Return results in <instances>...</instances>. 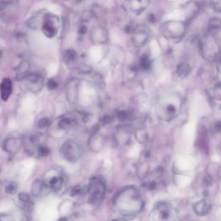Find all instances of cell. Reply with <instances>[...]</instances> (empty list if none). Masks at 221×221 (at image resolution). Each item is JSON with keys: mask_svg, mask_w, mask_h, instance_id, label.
<instances>
[{"mask_svg": "<svg viewBox=\"0 0 221 221\" xmlns=\"http://www.w3.org/2000/svg\"><path fill=\"white\" fill-rule=\"evenodd\" d=\"M99 129L100 127L99 125L97 124L94 126L90 131V134H91V137L96 135L99 132Z\"/></svg>", "mask_w": 221, "mask_h": 221, "instance_id": "4316f807", "label": "cell"}, {"mask_svg": "<svg viewBox=\"0 0 221 221\" xmlns=\"http://www.w3.org/2000/svg\"><path fill=\"white\" fill-rule=\"evenodd\" d=\"M26 79L32 84H37L40 81L41 76L39 74L36 73H29Z\"/></svg>", "mask_w": 221, "mask_h": 221, "instance_id": "2e32d148", "label": "cell"}, {"mask_svg": "<svg viewBox=\"0 0 221 221\" xmlns=\"http://www.w3.org/2000/svg\"><path fill=\"white\" fill-rule=\"evenodd\" d=\"M92 71V68L90 66L82 64L79 67V72L81 74H88Z\"/></svg>", "mask_w": 221, "mask_h": 221, "instance_id": "7402d4cb", "label": "cell"}, {"mask_svg": "<svg viewBox=\"0 0 221 221\" xmlns=\"http://www.w3.org/2000/svg\"><path fill=\"white\" fill-rule=\"evenodd\" d=\"M64 182V179L62 177H59V181L52 186L50 187L51 190L53 192H56L61 189Z\"/></svg>", "mask_w": 221, "mask_h": 221, "instance_id": "44dd1931", "label": "cell"}, {"mask_svg": "<svg viewBox=\"0 0 221 221\" xmlns=\"http://www.w3.org/2000/svg\"><path fill=\"white\" fill-rule=\"evenodd\" d=\"M76 52L72 49L66 51L63 55V61L65 64H70L74 62L76 59Z\"/></svg>", "mask_w": 221, "mask_h": 221, "instance_id": "30bf717a", "label": "cell"}, {"mask_svg": "<svg viewBox=\"0 0 221 221\" xmlns=\"http://www.w3.org/2000/svg\"><path fill=\"white\" fill-rule=\"evenodd\" d=\"M129 8L137 14H140L149 5L150 0H126Z\"/></svg>", "mask_w": 221, "mask_h": 221, "instance_id": "52a82bcc", "label": "cell"}, {"mask_svg": "<svg viewBox=\"0 0 221 221\" xmlns=\"http://www.w3.org/2000/svg\"><path fill=\"white\" fill-rule=\"evenodd\" d=\"M18 198L22 202H26L29 200V196L26 193L21 192L18 195Z\"/></svg>", "mask_w": 221, "mask_h": 221, "instance_id": "d4e9b609", "label": "cell"}, {"mask_svg": "<svg viewBox=\"0 0 221 221\" xmlns=\"http://www.w3.org/2000/svg\"><path fill=\"white\" fill-rule=\"evenodd\" d=\"M47 88L50 91L54 90L57 89L59 86L58 81L54 79H50L48 80L47 84Z\"/></svg>", "mask_w": 221, "mask_h": 221, "instance_id": "d6986e66", "label": "cell"}, {"mask_svg": "<svg viewBox=\"0 0 221 221\" xmlns=\"http://www.w3.org/2000/svg\"><path fill=\"white\" fill-rule=\"evenodd\" d=\"M38 151L41 156H45L49 154L50 150L49 148L44 146H40L39 147Z\"/></svg>", "mask_w": 221, "mask_h": 221, "instance_id": "603a6c76", "label": "cell"}, {"mask_svg": "<svg viewBox=\"0 0 221 221\" xmlns=\"http://www.w3.org/2000/svg\"><path fill=\"white\" fill-rule=\"evenodd\" d=\"M1 99L3 101L7 102L11 95L13 90V84L10 79L5 78L1 82Z\"/></svg>", "mask_w": 221, "mask_h": 221, "instance_id": "8992f818", "label": "cell"}, {"mask_svg": "<svg viewBox=\"0 0 221 221\" xmlns=\"http://www.w3.org/2000/svg\"><path fill=\"white\" fill-rule=\"evenodd\" d=\"M17 185L15 182H11L5 187L6 193L10 195H14L17 191Z\"/></svg>", "mask_w": 221, "mask_h": 221, "instance_id": "5bb4252c", "label": "cell"}, {"mask_svg": "<svg viewBox=\"0 0 221 221\" xmlns=\"http://www.w3.org/2000/svg\"><path fill=\"white\" fill-rule=\"evenodd\" d=\"M151 60L149 57L147 55H144L142 57L140 61V67L145 70L149 69L151 66Z\"/></svg>", "mask_w": 221, "mask_h": 221, "instance_id": "9a60e30c", "label": "cell"}, {"mask_svg": "<svg viewBox=\"0 0 221 221\" xmlns=\"http://www.w3.org/2000/svg\"><path fill=\"white\" fill-rule=\"evenodd\" d=\"M150 156V153L149 152H146V153H145V156L146 157H149Z\"/></svg>", "mask_w": 221, "mask_h": 221, "instance_id": "8d00e7d4", "label": "cell"}, {"mask_svg": "<svg viewBox=\"0 0 221 221\" xmlns=\"http://www.w3.org/2000/svg\"><path fill=\"white\" fill-rule=\"evenodd\" d=\"M58 21L57 17H55L52 15L47 14L45 16L42 30L46 37L49 38H52L56 35L57 30L55 24Z\"/></svg>", "mask_w": 221, "mask_h": 221, "instance_id": "277c9868", "label": "cell"}, {"mask_svg": "<svg viewBox=\"0 0 221 221\" xmlns=\"http://www.w3.org/2000/svg\"><path fill=\"white\" fill-rule=\"evenodd\" d=\"M42 187V183H40L39 180H36L33 183V190H32L33 195H36V194H39V191L41 190Z\"/></svg>", "mask_w": 221, "mask_h": 221, "instance_id": "ffe728a7", "label": "cell"}, {"mask_svg": "<svg viewBox=\"0 0 221 221\" xmlns=\"http://www.w3.org/2000/svg\"><path fill=\"white\" fill-rule=\"evenodd\" d=\"M136 139L139 143H145L147 139V135L146 132L141 130H138L136 133Z\"/></svg>", "mask_w": 221, "mask_h": 221, "instance_id": "4fadbf2b", "label": "cell"}, {"mask_svg": "<svg viewBox=\"0 0 221 221\" xmlns=\"http://www.w3.org/2000/svg\"><path fill=\"white\" fill-rule=\"evenodd\" d=\"M30 67V64L28 61H24L21 62L16 68V70L20 72L19 73H25L28 71Z\"/></svg>", "mask_w": 221, "mask_h": 221, "instance_id": "ac0fdd59", "label": "cell"}, {"mask_svg": "<svg viewBox=\"0 0 221 221\" xmlns=\"http://www.w3.org/2000/svg\"><path fill=\"white\" fill-rule=\"evenodd\" d=\"M62 156L65 159L71 162L77 161L81 155L80 147L73 142H67L64 143L61 148Z\"/></svg>", "mask_w": 221, "mask_h": 221, "instance_id": "7a4b0ae2", "label": "cell"}, {"mask_svg": "<svg viewBox=\"0 0 221 221\" xmlns=\"http://www.w3.org/2000/svg\"><path fill=\"white\" fill-rule=\"evenodd\" d=\"M74 121L68 117H64L60 120L58 124V127L60 129L65 130L72 126Z\"/></svg>", "mask_w": 221, "mask_h": 221, "instance_id": "7c38bea8", "label": "cell"}, {"mask_svg": "<svg viewBox=\"0 0 221 221\" xmlns=\"http://www.w3.org/2000/svg\"><path fill=\"white\" fill-rule=\"evenodd\" d=\"M177 72L180 77L184 78L187 76V75L189 74L190 69L187 64L182 63L177 66Z\"/></svg>", "mask_w": 221, "mask_h": 221, "instance_id": "8fae6325", "label": "cell"}, {"mask_svg": "<svg viewBox=\"0 0 221 221\" xmlns=\"http://www.w3.org/2000/svg\"><path fill=\"white\" fill-rule=\"evenodd\" d=\"M148 22L150 24H154L156 22V18L155 16L153 14H149L147 16Z\"/></svg>", "mask_w": 221, "mask_h": 221, "instance_id": "f1b7e54d", "label": "cell"}, {"mask_svg": "<svg viewBox=\"0 0 221 221\" xmlns=\"http://www.w3.org/2000/svg\"><path fill=\"white\" fill-rule=\"evenodd\" d=\"M23 203V208L26 210H31V209L33 207V203H32L31 202L29 201L26 202H22Z\"/></svg>", "mask_w": 221, "mask_h": 221, "instance_id": "484cf974", "label": "cell"}, {"mask_svg": "<svg viewBox=\"0 0 221 221\" xmlns=\"http://www.w3.org/2000/svg\"><path fill=\"white\" fill-rule=\"evenodd\" d=\"M134 29L133 28V27L129 25H127L125 28V31L127 33H133V31H134Z\"/></svg>", "mask_w": 221, "mask_h": 221, "instance_id": "d6a6232c", "label": "cell"}, {"mask_svg": "<svg viewBox=\"0 0 221 221\" xmlns=\"http://www.w3.org/2000/svg\"><path fill=\"white\" fill-rule=\"evenodd\" d=\"M194 208L196 213L201 215L207 213L210 210V206L208 205L206 201L202 200L195 205Z\"/></svg>", "mask_w": 221, "mask_h": 221, "instance_id": "ba28073f", "label": "cell"}, {"mask_svg": "<svg viewBox=\"0 0 221 221\" xmlns=\"http://www.w3.org/2000/svg\"><path fill=\"white\" fill-rule=\"evenodd\" d=\"M59 177H53L49 181V184L50 185V187L54 185H55L57 182L59 181Z\"/></svg>", "mask_w": 221, "mask_h": 221, "instance_id": "4dcf8cb0", "label": "cell"}, {"mask_svg": "<svg viewBox=\"0 0 221 221\" xmlns=\"http://www.w3.org/2000/svg\"><path fill=\"white\" fill-rule=\"evenodd\" d=\"M82 191V188L81 186L79 185H76L72 189L71 193V196L72 197H74L76 195H77L81 194Z\"/></svg>", "mask_w": 221, "mask_h": 221, "instance_id": "cb8c5ba5", "label": "cell"}, {"mask_svg": "<svg viewBox=\"0 0 221 221\" xmlns=\"http://www.w3.org/2000/svg\"><path fill=\"white\" fill-rule=\"evenodd\" d=\"M132 33V39L135 45L142 46L146 44L149 39V29L146 26L140 25L135 28Z\"/></svg>", "mask_w": 221, "mask_h": 221, "instance_id": "3957f363", "label": "cell"}, {"mask_svg": "<svg viewBox=\"0 0 221 221\" xmlns=\"http://www.w3.org/2000/svg\"><path fill=\"white\" fill-rule=\"evenodd\" d=\"M50 120L47 117H43L39 121L37 124V127L40 129H43L49 127L51 125Z\"/></svg>", "mask_w": 221, "mask_h": 221, "instance_id": "e0dca14e", "label": "cell"}, {"mask_svg": "<svg viewBox=\"0 0 221 221\" xmlns=\"http://www.w3.org/2000/svg\"><path fill=\"white\" fill-rule=\"evenodd\" d=\"M59 220L65 221L67 220V218H64V217H63V218H61L60 219H59Z\"/></svg>", "mask_w": 221, "mask_h": 221, "instance_id": "d590c367", "label": "cell"}, {"mask_svg": "<svg viewBox=\"0 0 221 221\" xmlns=\"http://www.w3.org/2000/svg\"><path fill=\"white\" fill-rule=\"evenodd\" d=\"M89 190V201L92 204L99 203L102 200L105 193V185L99 178L92 177L90 180Z\"/></svg>", "mask_w": 221, "mask_h": 221, "instance_id": "6da1fadb", "label": "cell"}, {"mask_svg": "<svg viewBox=\"0 0 221 221\" xmlns=\"http://www.w3.org/2000/svg\"><path fill=\"white\" fill-rule=\"evenodd\" d=\"M12 0H1V9L2 10L11 2Z\"/></svg>", "mask_w": 221, "mask_h": 221, "instance_id": "83f0119b", "label": "cell"}, {"mask_svg": "<svg viewBox=\"0 0 221 221\" xmlns=\"http://www.w3.org/2000/svg\"><path fill=\"white\" fill-rule=\"evenodd\" d=\"M149 190H153L156 189V184L155 182H152L150 183L149 185H147Z\"/></svg>", "mask_w": 221, "mask_h": 221, "instance_id": "1f68e13d", "label": "cell"}, {"mask_svg": "<svg viewBox=\"0 0 221 221\" xmlns=\"http://www.w3.org/2000/svg\"><path fill=\"white\" fill-rule=\"evenodd\" d=\"M156 210L159 215L160 218H161L162 220H166L170 216V209L168 205L165 203H161L156 207Z\"/></svg>", "mask_w": 221, "mask_h": 221, "instance_id": "9c48e42d", "label": "cell"}, {"mask_svg": "<svg viewBox=\"0 0 221 221\" xmlns=\"http://www.w3.org/2000/svg\"><path fill=\"white\" fill-rule=\"evenodd\" d=\"M38 140V138L36 136L32 135L30 137V141L31 143H33V144H35L36 143H37V141Z\"/></svg>", "mask_w": 221, "mask_h": 221, "instance_id": "836d02e7", "label": "cell"}, {"mask_svg": "<svg viewBox=\"0 0 221 221\" xmlns=\"http://www.w3.org/2000/svg\"><path fill=\"white\" fill-rule=\"evenodd\" d=\"M215 130L217 132H221V122H218L216 124L215 126Z\"/></svg>", "mask_w": 221, "mask_h": 221, "instance_id": "e575fe53", "label": "cell"}, {"mask_svg": "<svg viewBox=\"0 0 221 221\" xmlns=\"http://www.w3.org/2000/svg\"><path fill=\"white\" fill-rule=\"evenodd\" d=\"M92 40L97 44H103L108 40V34L104 29L100 27L95 28L90 34Z\"/></svg>", "mask_w": 221, "mask_h": 221, "instance_id": "5b68a950", "label": "cell"}, {"mask_svg": "<svg viewBox=\"0 0 221 221\" xmlns=\"http://www.w3.org/2000/svg\"><path fill=\"white\" fill-rule=\"evenodd\" d=\"M87 27L84 25L81 26L78 29V33L81 35H84L87 33Z\"/></svg>", "mask_w": 221, "mask_h": 221, "instance_id": "f546056e", "label": "cell"}]
</instances>
